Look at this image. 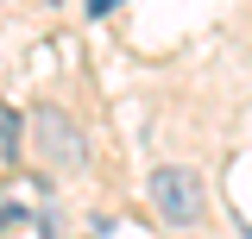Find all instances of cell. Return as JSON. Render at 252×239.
Instances as JSON below:
<instances>
[{"instance_id": "3", "label": "cell", "mask_w": 252, "mask_h": 239, "mask_svg": "<svg viewBox=\"0 0 252 239\" xmlns=\"http://www.w3.org/2000/svg\"><path fill=\"white\" fill-rule=\"evenodd\" d=\"M19 132H26V120H19L13 107H6V101H0V145L13 151V145H19Z\"/></svg>"}, {"instance_id": "4", "label": "cell", "mask_w": 252, "mask_h": 239, "mask_svg": "<svg viewBox=\"0 0 252 239\" xmlns=\"http://www.w3.org/2000/svg\"><path fill=\"white\" fill-rule=\"evenodd\" d=\"M38 214L26 208V202H0V227H32Z\"/></svg>"}, {"instance_id": "6", "label": "cell", "mask_w": 252, "mask_h": 239, "mask_svg": "<svg viewBox=\"0 0 252 239\" xmlns=\"http://www.w3.org/2000/svg\"><path fill=\"white\" fill-rule=\"evenodd\" d=\"M44 6H63V0H44Z\"/></svg>"}, {"instance_id": "2", "label": "cell", "mask_w": 252, "mask_h": 239, "mask_svg": "<svg viewBox=\"0 0 252 239\" xmlns=\"http://www.w3.org/2000/svg\"><path fill=\"white\" fill-rule=\"evenodd\" d=\"M145 195H152V208L164 227H195L202 220V177L195 170H183V164H164V170H152V182H145Z\"/></svg>"}, {"instance_id": "1", "label": "cell", "mask_w": 252, "mask_h": 239, "mask_svg": "<svg viewBox=\"0 0 252 239\" xmlns=\"http://www.w3.org/2000/svg\"><path fill=\"white\" fill-rule=\"evenodd\" d=\"M32 145H38V157H44L51 170H76V164L89 157L82 126H76L69 107H57V101H38V107H32Z\"/></svg>"}, {"instance_id": "5", "label": "cell", "mask_w": 252, "mask_h": 239, "mask_svg": "<svg viewBox=\"0 0 252 239\" xmlns=\"http://www.w3.org/2000/svg\"><path fill=\"white\" fill-rule=\"evenodd\" d=\"M114 6H120V0H89V19H107Z\"/></svg>"}]
</instances>
